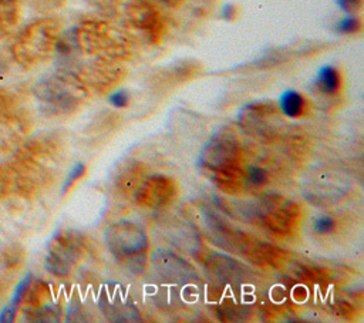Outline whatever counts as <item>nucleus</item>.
<instances>
[{
  "mask_svg": "<svg viewBox=\"0 0 364 323\" xmlns=\"http://www.w3.org/2000/svg\"><path fill=\"white\" fill-rule=\"evenodd\" d=\"M31 280H33V275L27 273L17 283V286L14 287V292H13V296H11L10 302L0 310V323H11L14 320L17 309H18L24 295L27 293V290H28V287L31 285Z\"/></svg>",
  "mask_w": 364,
  "mask_h": 323,
  "instance_id": "f257e3e1",
  "label": "nucleus"
},
{
  "mask_svg": "<svg viewBox=\"0 0 364 323\" xmlns=\"http://www.w3.org/2000/svg\"><path fill=\"white\" fill-rule=\"evenodd\" d=\"M316 87L320 92L334 95L341 88V74L333 65H324L318 70L316 78Z\"/></svg>",
  "mask_w": 364,
  "mask_h": 323,
  "instance_id": "f03ea898",
  "label": "nucleus"
},
{
  "mask_svg": "<svg viewBox=\"0 0 364 323\" xmlns=\"http://www.w3.org/2000/svg\"><path fill=\"white\" fill-rule=\"evenodd\" d=\"M279 105L282 112L290 118H297L306 112V100L294 90H286L280 95Z\"/></svg>",
  "mask_w": 364,
  "mask_h": 323,
  "instance_id": "7ed1b4c3",
  "label": "nucleus"
},
{
  "mask_svg": "<svg viewBox=\"0 0 364 323\" xmlns=\"http://www.w3.org/2000/svg\"><path fill=\"white\" fill-rule=\"evenodd\" d=\"M50 43H53V34H50L48 30H44V26H40L34 31L27 34V40L24 41L23 47L36 57L38 54H43L48 48Z\"/></svg>",
  "mask_w": 364,
  "mask_h": 323,
  "instance_id": "20e7f679",
  "label": "nucleus"
},
{
  "mask_svg": "<svg viewBox=\"0 0 364 323\" xmlns=\"http://www.w3.org/2000/svg\"><path fill=\"white\" fill-rule=\"evenodd\" d=\"M361 27V21L354 17V16H348V17H344L343 20H340L337 24H336V30L338 33H343V34H353V33H357Z\"/></svg>",
  "mask_w": 364,
  "mask_h": 323,
  "instance_id": "39448f33",
  "label": "nucleus"
},
{
  "mask_svg": "<svg viewBox=\"0 0 364 323\" xmlns=\"http://www.w3.org/2000/svg\"><path fill=\"white\" fill-rule=\"evenodd\" d=\"M334 228H336V222L328 215H323V216L316 218L314 223H313V229L318 235H327V233L333 232Z\"/></svg>",
  "mask_w": 364,
  "mask_h": 323,
  "instance_id": "423d86ee",
  "label": "nucleus"
},
{
  "mask_svg": "<svg viewBox=\"0 0 364 323\" xmlns=\"http://www.w3.org/2000/svg\"><path fill=\"white\" fill-rule=\"evenodd\" d=\"M84 172H85V166H84V164H81V162L75 164V165L70 169V172H68V175H67V178H65V181H64V184H63L61 192H63V194H65V192H67V189H70V186H71V185L78 179V178H81V176L84 175Z\"/></svg>",
  "mask_w": 364,
  "mask_h": 323,
  "instance_id": "0eeeda50",
  "label": "nucleus"
},
{
  "mask_svg": "<svg viewBox=\"0 0 364 323\" xmlns=\"http://www.w3.org/2000/svg\"><path fill=\"white\" fill-rule=\"evenodd\" d=\"M269 175L266 172V169L260 168V166H252L249 168V172H247V179L252 185L255 186H260L263 185L266 181H267Z\"/></svg>",
  "mask_w": 364,
  "mask_h": 323,
  "instance_id": "6e6552de",
  "label": "nucleus"
},
{
  "mask_svg": "<svg viewBox=\"0 0 364 323\" xmlns=\"http://www.w3.org/2000/svg\"><path fill=\"white\" fill-rule=\"evenodd\" d=\"M109 102L117 107V108H122V107H127L128 102H129V95L125 90H118V91H114L111 95H109Z\"/></svg>",
  "mask_w": 364,
  "mask_h": 323,
  "instance_id": "1a4fd4ad",
  "label": "nucleus"
},
{
  "mask_svg": "<svg viewBox=\"0 0 364 323\" xmlns=\"http://www.w3.org/2000/svg\"><path fill=\"white\" fill-rule=\"evenodd\" d=\"M338 6L346 13H357L363 7V0H338Z\"/></svg>",
  "mask_w": 364,
  "mask_h": 323,
  "instance_id": "9d476101",
  "label": "nucleus"
}]
</instances>
